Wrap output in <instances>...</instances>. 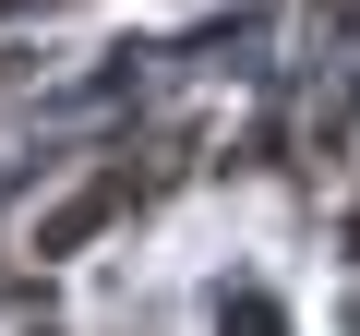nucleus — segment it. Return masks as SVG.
<instances>
[{"label":"nucleus","instance_id":"obj_1","mask_svg":"<svg viewBox=\"0 0 360 336\" xmlns=\"http://www.w3.org/2000/svg\"><path fill=\"white\" fill-rule=\"evenodd\" d=\"M217 336H288V312H276L264 288H229V312H217Z\"/></svg>","mask_w":360,"mask_h":336}]
</instances>
